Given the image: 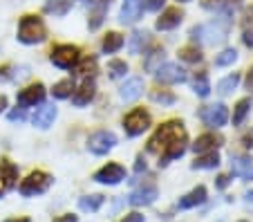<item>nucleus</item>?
Instances as JSON below:
<instances>
[{
	"instance_id": "obj_1",
	"label": "nucleus",
	"mask_w": 253,
	"mask_h": 222,
	"mask_svg": "<svg viewBox=\"0 0 253 222\" xmlns=\"http://www.w3.org/2000/svg\"><path fill=\"white\" fill-rule=\"evenodd\" d=\"M186 144H188V135L182 121H166L150 137L148 153L159 155V166H166L186 153Z\"/></svg>"
},
{
	"instance_id": "obj_2",
	"label": "nucleus",
	"mask_w": 253,
	"mask_h": 222,
	"mask_svg": "<svg viewBox=\"0 0 253 222\" xmlns=\"http://www.w3.org/2000/svg\"><path fill=\"white\" fill-rule=\"evenodd\" d=\"M45 36H47V29L45 23L39 16H23L18 23V41L25 45H36L43 43Z\"/></svg>"
},
{
	"instance_id": "obj_3",
	"label": "nucleus",
	"mask_w": 253,
	"mask_h": 222,
	"mask_svg": "<svg viewBox=\"0 0 253 222\" xmlns=\"http://www.w3.org/2000/svg\"><path fill=\"white\" fill-rule=\"evenodd\" d=\"M52 175L43 173V171H34V173L27 175V179L20 182V195L25 198H32V195H41L45 193L49 186H52Z\"/></svg>"
},
{
	"instance_id": "obj_4",
	"label": "nucleus",
	"mask_w": 253,
	"mask_h": 222,
	"mask_svg": "<svg viewBox=\"0 0 253 222\" xmlns=\"http://www.w3.org/2000/svg\"><path fill=\"white\" fill-rule=\"evenodd\" d=\"M49 61L61 70H72L81 61V52H79L77 45H56L49 54Z\"/></svg>"
},
{
	"instance_id": "obj_5",
	"label": "nucleus",
	"mask_w": 253,
	"mask_h": 222,
	"mask_svg": "<svg viewBox=\"0 0 253 222\" xmlns=\"http://www.w3.org/2000/svg\"><path fill=\"white\" fill-rule=\"evenodd\" d=\"M191 39L193 41H202L206 45H215L222 43L226 39V25L220 23H211V25H197L191 29Z\"/></svg>"
},
{
	"instance_id": "obj_6",
	"label": "nucleus",
	"mask_w": 253,
	"mask_h": 222,
	"mask_svg": "<svg viewBox=\"0 0 253 222\" xmlns=\"http://www.w3.org/2000/svg\"><path fill=\"white\" fill-rule=\"evenodd\" d=\"M150 128V115L143 108H134L124 117V131L128 137H139Z\"/></svg>"
},
{
	"instance_id": "obj_7",
	"label": "nucleus",
	"mask_w": 253,
	"mask_h": 222,
	"mask_svg": "<svg viewBox=\"0 0 253 222\" xmlns=\"http://www.w3.org/2000/svg\"><path fill=\"white\" fill-rule=\"evenodd\" d=\"M117 146V135L110 131H96L87 139V150L92 155H108Z\"/></svg>"
},
{
	"instance_id": "obj_8",
	"label": "nucleus",
	"mask_w": 253,
	"mask_h": 222,
	"mask_svg": "<svg viewBox=\"0 0 253 222\" xmlns=\"http://www.w3.org/2000/svg\"><path fill=\"white\" fill-rule=\"evenodd\" d=\"M94 182L99 184H108V186H115V184L124 182L126 179V169L121 164H115V162H110V164H105L103 169H99L94 173Z\"/></svg>"
},
{
	"instance_id": "obj_9",
	"label": "nucleus",
	"mask_w": 253,
	"mask_h": 222,
	"mask_svg": "<svg viewBox=\"0 0 253 222\" xmlns=\"http://www.w3.org/2000/svg\"><path fill=\"white\" fill-rule=\"evenodd\" d=\"M200 117L209 128H222L229 121V110H226L224 103H215V106H206L200 112Z\"/></svg>"
},
{
	"instance_id": "obj_10",
	"label": "nucleus",
	"mask_w": 253,
	"mask_h": 222,
	"mask_svg": "<svg viewBox=\"0 0 253 222\" xmlns=\"http://www.w3.org/2000/svg\"><path fill=\"white\" fill-rule=\"evenodd\" d=\"M155 79H157L159 83L175 86V83H184V81H186V72H184L179 65H175V63H164V65H159L157 72H155Z\"/></svg>"
},
{
	"instance_id": "obj_11",
	"label": "nucleus",
	"mask_w": 253,
	"mask_h": 222,
	"mask_svg": "<svg viewBox=\"0 0 253 222\" xmlns=\"http://www.w3.org/2000/svg\"><path fill=\"white\" fill-rule=\"evenodd\" d=\"M43 99H45V86L43 83H34V86H27L25 90L18 92L16 101H18L20 108H29L36 106V103H43Z\"/></svg>"
},
{
	"instance_id": "obj_12",
	"label": "nucleus",
	"mask_w": 253,
	"mask_h": 222,
	"mask_svg": "<svg viewBox=\"0 0 253 222\" xmlns=\"http://www.w3.org/2000/svg\"><path fill=\"white\" fill-rule=\"evenodd\" d=\"M157 195H159L157 186L146 182L130 193V204H132V207H148V204H153L155 200H157Z\"/></svg>"
},
{
	"instance_id": "obj_13",
	"label": "nucleus",
	"mask_w": 253,
	"mask_h": 222,
	"mask_svg": "<svg viewBox=\"0 0 253 222\" xmlns=\"http://www.w3.org/2000/svg\"><path fill=\"white\" fill-rule=\"evenodd\" d=\"M182 20H184V11L177 9V7H170V9H166L157 18L155 29H157V32H170V29L179 27V25H182Z\"/></svg>"
},
{
	"instance_id": "obj_14",
	"label": "nucleus",
	"mask_w": 253,
	"mask_h": 222,
	"mask_svg": "<svg viewBox=\"0 0 253 222\" xmlns=\"http://www.w3.org/2000/svg\"><path fill=\"white\" fill-rule=\"evenodd\" d=\"M54 119H56V106L54 103H43L41 108H36V112L32 117L34 126L41 128V131H47L49 126L54 124Z\"/></svg>"
},
{
	"instance_id": "obj_15",
	"label": "nucleus",
	"mask_w": 253,
	"mask_h": 222,
	"mask_svg": "<svg viewBox=\"0 0 253 222\" xmlns=\"http://www.w3.org/2000/svg\"><path fill=\"white\" fill-rule=\"evenodd\" d=\"M16 179H18V169H16L11 162L2 160L0 162V198H2L11 186H16Z\"/></svg>"
},
{
	"instance_id": "obj_16",
	"label": "nucleus",
	"mask_w": 253,
	"mask_h": 222,
	"mask_svg": "<svg viewBox=\"0 0 253 222\" xmlns=\"http://www.w3.org/2000/svg\"><path fill=\"white\" fill-rule=\"evenodd\" d=\"M141 14H143V0H124L119 20L124 25H132L141 18Z\"/></svg>"
},
{
	"instance_id": "obj_17",
	"label": "nucleus",
	"mask_w": 253,
	"mask_h": 222,
	"mask_svg": "<svg viewBox=\"0 0 253 222\" xmlns=\"http://www.w3.org/2000/svg\"><path fill=\"white\" fill-rule=\"evenodd\" d=\"M141 92H143V79L132 77L119 88V97L124 99V101H134V99L141 97Z\"/></svg>"
},
{
	"instance_id": "obj_18",
	"label": "nucleus",
	"mask_w": 253,
	"mask_h": 222,
	"mask_svg": "<svg viewBox=\"0 0 253 222\" xmlns=\"http://www.w3.org/2000/svg\"><path fill=\"white\" fill-rule=\"evenodd\" d=\"M94 81L92 79H85L83 81V86L79 88V90H74V94H72V101H74V106H79V108H83V106H87V103L94 99Z\"/></svg>"
},
{
	"instance_id": "obj_19",
	"label": "nucleus",
	"mask_w": 253,
	"mask_h": 222,
	"mask_svg": "<svg viewBox=\"0 0 253 222\" xmlns=\"http://www.w3.org/2000/svg\"><path fill=\"white\" fill-rule=\"evenodd\" d=\"M220 146H222V137H217V135H213V133H209V135L197 137L195 144H193V150H195L197 155H202V153H211V150L220 148Z\"/></svg>"
},
{
	"instance_id": "obj_20",
	"label": "nucleus",
	"mask_w": 253,
	"mask_h": 222,
	"mask_svg": "<svg viewBox=\"0 0 253 222\" xmlns=\"http://www.w3.org/2000/svg\"><path fill=\"white\" fill-rule=\"evenodd\" d=\"M206 202V188L204 186H195L191 193H186L179 202H177V209H193L200 207V204Z\"/></svg>"
},
{
	"instance_id": "obj_21",
	"label": "nucleus",
	"mask_w": 253,
	"mask_h": 222,
	"mask_svg": "<svg viewBox=\"0 0 253 222\" xmlns=\"http://www.w3.org/2000/svg\"><path fill=\"white\" fill-rule=\"evenodd\" d=\"M108 7H110V0H99L90 11V29H99L101 23L105 20V14H108Z\"/></svg>"
},
{
	"instance_id": "obj_22",
	"label": "nucleus",
	"mask_w": 253,
	"mask_h": 222,
	"mask_svg": "<svg viewBox=\"0 0 253 222\" xmlns=\"http://www.w3.org/2000/svg\"><path fill=\"white\" fill-rule=\"evenodd\" d=\"M220 166V155L211 150V153H202L195 162H193V169H200V171H209V169H217Z\"/></svg>"
},
{
	"instance_id": "obj_23",
	"label": "nucleus",
	"mask_w": 253,
	"mask_h": 222,
	"mask_svg": "<svg viewBox=\"0 0 253 222\" xmlns=\"http://www.w3.org/2000/svg\"><path fill=\"white\" fill-rule=\"evenodd\" d=\"M103 202H105V198L99 195V193L96 195H83V198L79 200V209H81V211H87V213H94L103 207Z\"/></svg>"
},
{
	"instance_id": "obj_24",
	"label": "nucleus",
	"mask_w": 253,
	"mask_h": 222,
	"mask_svg": "<svg viewBox=\"0 0 253 222\" xmlns=\"http://www.w3.org/2000/svg\"><path fill=\"white\" fill-rule=\"evenodd\" d=\"M74 90H77V83H74V79H63V81H58L56 86L52 88V94L56 99H67L74 94Z\"/></svg>"
},
{
	"instance_id": "obj_25",
	"label": "nucleus",
	"mask_w": 253,
	"mask_h": 222,
	"mask_svg": "<svg viewBox=\"0 0 253 222\" xmlns=\"http://www.w3.org/2000/svg\"><path fill=\"white\" fill-rule=\"evenodd\" d=\"M124 43H126L124 36L117 34V32H110V34L103 39V45H101V47H103L105 54H115V52H119V49L124 47Z\"/></svg>"
},
{
	"instance_id": "obj_26",
	"label": "nucleus",
	"mask_w": 253,
	"mask_h": 222,
	"mask_svg": "<svg viewBox=\"0 0 253 222\" xmlns=\"http://www.w3.org/2000/svg\"><path fill=\"white\" fill-rule=\"evenodd\" d=\"M193 90H195L197 97L206 99L211 94V83H209V77H206V72H197L195 79H193Z\"/></svg>"
},
{
	"instance_id": "obj_27",
	"label": "nucleus",
	"mask_w": 253,
	"mask_h": 222,
	"mask_svg": "<svg viewBox=\"0 0 253 222\" xmlns=\"http://www.w3.org/2000/svg\"><path fill=\"white\" fill-rule=\"evenodd\" d=\"M146 45H148V34H146V32H132V36H130V41H128L130 54H141Z\"/></svg>"
},
{
	"instance_id": "obj_28",
	"label": "nucleus",
	"mask_w": 253,
	"mask_h": 222,
	"mask_svg": "<svg viewBox=\"0 0 253 222\" xmlns=\"http://www.w3.org/2000/svg\"><path fill=\"white\" fill-rule=\"evenodd\" d=\"M72 7V0H47L45 2V11L54 16H65Z\"/></svg>"
},
{
	"instance_id": "obj_29",
	"label": "nucleus",
	"mask_w": 253,
	"mask_h": 222,
	"mask_svg": "<svg viewBox=\"0 0 253 222\" xmlns=\"http://www.w3.org/2000/svg\"><path fill=\"white\" fill-rule=\"evenodd\" d=\"M164 58H166L164 49H153V52L148 54V58H146V63H143V68L148 70V72H157L159 65L164 63Z\"/></svg>"
},
{
	"instance_id": "obj_30",
	"label": "nucleus",
	"mask_w": 253,
	"mask_h": 222,
	"mask_svg": "<svg viewBox=\"0 0 253 222\" xmlns=\"http://www.w3.org/2000/svg\"><path fill=\"white\" fill-rule=\"evenodd\" d=\"M238 83H240V74L233 72L217 83V92H220V94H229V92H233L235 88H238Z\"/></svg>"
},
{
	"instance_id": "obj_31",
	"label": "nucleus",
	"mask_w": 253,
	"mask_h": 222,
	"mask_svg": "<svg viewBox=\"0 0 253 222\" xmlns=\"http://www.w3.org/2000/svg\"><path fill=\"white\" fill-rule=\"evenodd\" d=\"M77 65H79L77 72L81 74V77H85V79L94 77V72H96V58H83V61H79Z\"/></svg>"
},
{
	"instance_id": "obj_32",
	"label": "nucleus",
	"mask_w": 253,
	"mask_h": 222,
	"mask_svg": "<svg viewBox=\"0 0 253 222\" xmlns=\"http://www.w3.org/2000/svg\"><path fill=\"white\" fill-rule=\"evenodd\" d=\"M249 110H251V99H242V101H238V106H235L233 110V124L240 126L244 121V117L249 115Z\"/></svg>"
},
{
	"instance_id": "obj_33",
	"label": "nucleus",
	"mask_w": 253,
	"mask_h": 222,
	"mask_svg": "<svg viewBox=\"0 0 253 222\" xmlns=\"http://www.w3.org/2000/svg\"><path fill=\"white\" fill-rule=\"evenodd\" d=\"M108 72H110L112 79L126 77V72H128V63H126V61H119V58H115V61L108 63Z\"/></svg>"
},
{
	"instance_id": "obj_34",
	"label": "nucleus",
	"mask_w": 253,
	"mask_h": 222,
	"mask_svg": "<svg viewBox=\"0 0 253 222\" xmlns=\"http://www.w3.org/2000/svg\"><path fill=\"white\" fill-rule=\"evenodd\" d=\"M238 61V52L235 49H224L222 54H217L215 56V65L217 68H226V65H231V63Z\"/></svg>"
},
{
	"instance_id": "obj_35",
	"label": "nucleus",
	"mask_w": 253,
	"mask_h": 222,
	"mask_svg": "<svg viewBox=\"0 0 253 222\" xmlns=\"http://www.w3.org/2000/svg\"><path fill=\"white\" fill-rule=\"evenodd\" d=\"M179 58L186 63H200L202 61V52L197 47H182L179 49Z\"/></svg>"
},
{
	"instance_id": "obj_36",
	"label": "nucleus",
	"mask_w": 253,
	"mask_h": 222,
	"mask_svg": "<svg viewBox=\"0 0 253 222\" xmlns=\"http://www.w3.org/2000/svg\"><path fill=\"white\" fill-rule=\"evenodd\" d=\"M150 99H153L155 103H164V106H172V103H175V94L166 92V90H155L153 94H150Z\"/></svg>"
},
{
	"instance_id": "obj_37",
	"label": "nucleus",
	"mask_w": 253,
	"mask_h": 222,
	"mask_svg": "<svg viewBox=\"0 0 253 222\" xmlns=\"http://www.w3.org/2000/svg\"><path fill=\"white\" fill-rule=\"evenodd\" d=\"M164 2L166 0H143V9H148V11H159L164 7Z\"/></svg>"
},
{
	"instance_id": "obj_38",
	"label": "nucleus",
	"mask_w": 253,
	"mask_h": 222,
	"mask_svg": "<svg viewBox=\"0 0 253 222\" xmlns=\"http://www.w3.org/2000/svg\"><path fill=\"white\" fill-rule=\"evenodd\" d=\"M11 77H14V74H11V65H5V68H0V83L9 81Z\"/></svg>"
},
{
	"instance_id": "obj_39",
	"label": "nucleus",
	"mask_w": 253,
	"mask_h": 222,
	"mask_svg": "<svg viewBox=\"0 0 253 222\" xmlns=\"http://www.w3.org/2000/svg\"><path fill=\"white\" fill-rule=\"evenodd\" d=\"M25 119V108H18V110L9 112V121H23Z\"/></svg>"
},
{
	"instance_id": "obj_40",
	"label": "nucleus",
	"mask_w": 253,
	"mask_h": 222,
	"mask_svg": "<svg viewBox=\"0 0 253 222\" xmlns=\"http://www.w3.org/2000/svg\"><path fill=\"white\" fill-rule=\"evenodd\" d=\"M121 222H146V218H143L141 213H128Z\"/></svg>"
},
{
	"instance_id": "obj_41",
	"label": "nucleus",
	"mask_w": 253,
	"mask_h": 222,
	"mask_svg": "<svg viewBox=\"0 0 253 222\" xmlns=\"http://www.w3.org/2000/svg\"><path fill=\"white\" fill-rule=\"evenodd\" d=\"M242 41H244V45H247V47H253V29H244Z\"/></svg>"
},
{
	"instance_id": "obj_42",
	"label": "nucleus",
	"mask_w": 253,
	"mask_h": 222,
	"mask_svg": "<svg viewBox=\"0 0 253 222\" xmlns=\"http://www.w3.org/2000/svg\"><path fill=\"white\" fill-rule=\"evenodd\" d=\"M229 182H231L229 175H220V178H217V182H215V186H217V188H226V186H229Z\"/></svg>"
},
{
	"instance_id": "obj_43",
	"label": "nucleus",
	"mask_w": 253,
	"mask_h": 222,
	"mask_svg": "<svg viewBox=\"0 0 253 222\" xmlns=\"http://www.w3.org/2000/svg\"><path fill=\"white\" fill-rule=\"evenodd\" d=\"M242 178H244V179H253V157L249 160V164H247V169H244Z\"/></svg>"
},
{
	"instance_id": "obj_44",
	"label": "nucleus",
	"mask_w": 253,
	"mask_h": 222,
	"mask_svg": "<svg viewBox=\"0 0 253 222\" xmlns=\"http://www.w3.org/2000/svg\"><path fill=\"white\" fill-rule=\"evenodd\" d=\"M54 222H79L77 216H72V213H65V216H58Z\"/></svg>"
},
{
	"instance_id": "obj_45",
	"label": "nucleus",
	"mask_w": 253,
	"mask_h": 222,
	"mask_svg": "<svg viewBox=\"0 0 253 222\" xmlns=\"http://www.w3.org/2000/svg\"><path fill=\"white\" fill-rule=\"evenodd\" d=\"M244 146H247V148H253V131L249 133V135H244Z\"/></svg>"
},
{
	"instance_id": "obj_46",
	"label": "nucleus",
	"mask_w": 253,
	"mask_h": 222,
	"mask_svg": "<svg viewBox=\"0 0 253 222\" xmlns=\"http://www.w3.org/2000/svg\"><path fill=\"white\" fill-rule=\"evenodd\" d=\"M134 171H137V173L146 171V162H143V157H139V160H137V164H134Z\"/></svg>"
},
{
	"instance_id": "obj_47",
	"label": "nucleus",
	"mask_w": 253,
	"mask_h": 222,
	"mask_svg": "<svg viewBox=\"0 0 253 222\" xmlns=\"http://www.w3.org/2000/svg\"><path fill=\"white\" fill-rule=\"evenodd\" d=\"M217 2H220V0H202V5H204L206 9H213V7L217 5Z\"/></svg>"
},
{
	"instance_id": "obj_48",
	"label": "nucleus",
	"mask_w": 253,
	"mask_h": 222,
	"mask_svg": "<svg viewBox=\"0 0 253 222\" xmlns=\"http://www.w3.org/2000/svg\"><path fill=\"white\" fill-rule=\"evenodd\" d=\"M247 88L249 90H253V68H251V72L247 74Z\"/></svg>"
},
{
	"instance_id": "obj_49",
	"label": "nucleus",
	"mask_w": 253,
	"mask_h": 222,
	"mask_svg": "<svg viewBox=\"0 0 253 222\" xmlns=\"http://www.w3.org/2000/svg\"><path fill=\"white\" fill-rule=\"evenodd\" d=\"M244 202H247V204H253V191H249V193L244 195Z\"/></svg>"
},
{
	"instance_id": "obj_50",
	"label": "nucleus",
	"mask_w": 253,
	"mask_h": 222,
	"mask_svg": "<svg viewBox=\"0 0 253 222\" xmlns=\"http://www.w3.org/2000/svg\"><path fill=\"white\" fill-rule=\"evenodd\" d=\"M5 222H32L29 218H11V220H5Z\"/></svg>"
},
{
	"instance_id": "obj_51",
	"label": "nucleus",
	"mask_w": 253,
	"mask_h": 222,
	"mask_svg": "<svg viewBox=\"0 0 253 222\" xmlns=\"http://www.w3.org/2000/svg\"><path fill=\"white\" fill-rule=\"evenodd\" d=\"M5 108H7V99H5V97H0V112L5 110Z\"/></svg>"
},
{
	"instance_id": "obj_52",
	"label": "nucleus",
	"mask_w": 253,
	"mask_h": 222,
	"mask_svg": "<svg viewBox=\"0 0 253 222\" xmlns=\"http://www.w3.org/2000/svg\"><path fill=\"white\" fill-rule=\"evenodd\" d=\"M177 2H191V0H177Z\"/></svg>"
},
{
	"instance_id": "obj_53",
	"label": "nucleus",
	"mask_w": 253,
	"mask_h": 222,
	"mask_svg": "<svg viewBox=\"0 0 253 222\" xmlns=\"http://www.w3.org/2000/svg\"><path fill=\"white\" fill-rule=\"evenodd\" d=\"M242 222H247V220H242Z\"/></svg>"
}]
</instances>
